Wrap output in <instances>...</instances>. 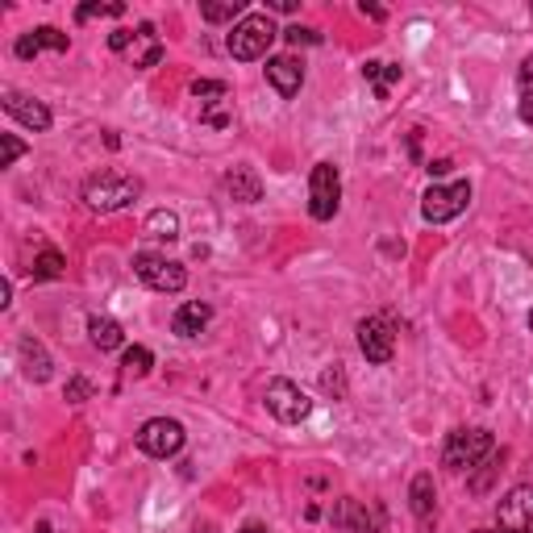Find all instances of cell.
I'll use <instances>...</instances> for the list:
<instances>
[{"label": "cell", "instance_id": "9a60e30c", "mask_svg": "<svg viewBox=\"0 0 533 533\" xmlns=\"http://www.w3.org/2000/svg\"><path fill=\"white\" fill-rule=\"evenodd\" d=\"M129 63L134 67H154L159 59H163V42H159V34H154L151 21H142V26L134 29V46H129Z\"/></svg>", "mask_w": 533, "mask_h": 533}, {"label": "cell", "instance_id": "d4e9b609", "mask_svg": "<svg viewBox=\"0 0 533 533\" xmlns=\"http://www.w3.org/2000/svg\"><path fill=\"white\" fill-rule=\"evenodd\" d=\"M192 96H196L200 105H221V100L230 96V88H225L221 80H196L192 83Z\"/></svg>", "mask_w": 533, "mask_h": 533}, {"label": "cell", "instance_id": "f1b7e54d", "mask_svg": "<svg viewBox=\"0 0 533 533\" xmlns=\"http://www.w3.org/2000/svg\"><path fill=\"white\" fill-rule=\"evenodd\" d=\"M13 51H17V59H26V63H29V59H38V55H42V42H38V34H34V29H29V34H21V38H17V46H13Z\"/></svg>", "mask_w": 533, "mask_h": 533}, {"label": "cell", "instance_id": "4fadbf2b", "mask_svg": "<svg viewBox=\"0 0 533 533\" xmlns=\"http://www.w3.org/2000/svg\"><path fill=\"white\" fill-rule=\"evenodd\" d=\"M4 113L17 117V121L26 125V129H34V134L51 129V109H46L42 100H34V96H26V92H4Z\"/></svg>", "mask_w": 533, "mask_h": 533}, {"label": "cell", "instance_id": "603a6c76", "mask_svg": "<svg viewBox=\"0 0 533 533\" xmlns=\"http://www.w3.org/2000/svg\"><path fill=\"white\" fill-rule=\"evenodd\" d=\"M121 367H125V375H134V380H142V375H151L154 355L146 350V346H129V350H125V358H121Z\"/></svg>", "mask_w": 533, "mask_h": 533}, {"label": "cell", "instance_id": "4dcf8cb0", "mask_svg": "<svg viewBox=\"0 0 533 533\" xmlns=\"http://www.w3.org/2000/svg\"><path fill=\"white\" fill-rule=\"evenodd\" d=\"M517 92H521V100H533V55L525 59L517 71Z\"/></svg>", "mask_w": 533, "mask_h": 533}, {"label": "cell", "instance_id": "ac0fdd59", "mask_svg": "<svg viewBox=\"0 0 533 533\" xmlns=\"http://www.w3.org/2000/svg\"><path fill=\"white\" fill-rule=\"evenodd\" d=\"M434 500H438V492H434V475L421 471V475L412 479V492H409V505H412V513L421 517V525H429V517H434Z\"/></svg>", "mask_w": 533, "mask_h": 533}, {"label": "cell", "instance_id": "277c9868", "mask_svg": "<svg viewBox=\"0 0 533 533\" xmlns=\"http://www.w3.org/2000/svg\"><path fill=\"white\" fill-rule=\"evenodd\" d=\"M342 205V176L333 163H317L313 176H309V213L313 221H333Z\"/></svg>", "mask_w": 533, "mask_h": 533}, {"label": "cell", "instance_id": "6da1fadb", "mask_svg": "<svg viewBox=\"0 0 533 533\" xmlns=\"http://www.w3.org/2000/svg\"><path fill=\"white\" fill-rule=\"evenodd\" d=\"M137 192H142V184L134 176H125V171H96L83 184V205L92 213H117L129 200H137Z\"/></svg>", "mask_w": 533, "mask_h": 533}, {"label": "cell", "instance_id": "d6986e66", "mask_svg": "<svg viewBox=\"0 0 533 533\" xmlns=\"http://www.w3.org/2000/svg\"><path fill=\"white\" fill-rule=\"evenodd\" d=\"M88 338H92L96 350H117L125 333H121V325H117L113 317H92V321H88Z\"/></svg>", "mask_w": 533, "mask_h": 533}, {"label": "cell", "instance_id": "44dd1931", "mask_svg": "<svg viewBox=\"0 0 533 533\" xmlns=\"http://www.w3.org/2000/svg\"><path fill=\"white\" fill-rule=\"evenodd\" d=\"M146 233L159 238V242H176L179 238V217L171 213V208H154L151 217H146Z\"/></svg>", "mask_w": 533, "mask_h": 533}, {"label": "cell", "instance_id": "d6a6232c", "mask_svg": "<svg viewBox=\"0 0 533 533\" xmlns=\"http://www.w3.org/2000/svg\"><path fill=\"white\" fill-rule=\"evenodd\" d=\"M321 388L333 392V396H342L346 392V380H342V367H338V363H333V371H321Z\"/></svg>", "mask_w": 533, "mask_h": 533}, {"label": "cell", "instance_id": "d590c367", "mask_svg": "<svg viewBox=\"0 0 533 533\" xmlns=\"http://www.w3.org/2000/svg\"><path fill=\"white\" fill-rule=\"evenodd\" d=\"M275 13H296V0H271Z\"/></svg>", "mask_w": 533, "mask_h": 533}, {"label": "cell", "instance_id": "1f68e13d", "mask_svg": "<svg viewBox=\"0 0 533 533\" xmlns=\"http://www.w3.org/2000/svg\"><path fill=\"white\" fill-rule=\"evenodd\" d=\"M63 396H67V400H71V404H83V400L92 396V383L83 380V375H75V380H71V383H67V392H63Z\"/></svg>", "mask_w": 533, "mask_h": 533}, {"label": "cell", "instance_id": "b9f144b4", "mask_svg": "<svg viewBox=\"0 0 533 533\" xmlns=\"http://www.w3.org/2000/svg\"><path fill=\"white\" fill-rule=\"evenodd\" d=\"M529 329H533V313H529Z\"/></svg>", "mask_w": 533, "mask_h": 533}, {"label": "cell", "instance_id": "30bf717a", "mask_svg": "<svg viewBox=\"0 0 533 533\" xmlns=\"http://www.w3.org/2000/svg\"><path fill=\"white\" fill-rule=\"evenodd\" d=\"M333 529L338 533H380L383 529V513L380 508H367L355 496H342L333 505Z\"/></svg>", "mask_w": 533, "mask_h": 533}, {"label": "cell", "instance_id": "e575fe53", "mask_svg": "<svg viewBox=\"0 0 533 533\" xmlns=\"http://www.w3.org/2000/svg\"><path fill=\"white\" fill-rule=\"evenodd\" d=\"M425 171H429L434 179H442V176H451V171H454V163H451V159H434V163H425Z\"/></svg>", "mask_w": 533, "mask_h": 533}, {"label": "cell", "instance_id": "7bdbcfd3", "mask_svg": "<svg viewBox=\"0 0 533 533\" xmlns=\"http://www.w3.org/2000/svg\"><path fill=\"white\" fill-rule=\"evenodd\" d=\"M500 533H508V529H500Z\"/></svg>", "mask_w": 533, "mask_h": 533}, {"label": "cell", "instance_id": "3957f363", "mask_svg": "<svg viewBox=\"0 0 533 533\" xmlns=\"http://www.w3.org/2000/svg\"><path fill=\"white\" fill-rule=\"evenodd\" d=\"M492 434L488 429H454L451 438H446V446H442V463L454 466V471H471V466H479L488 454H492Z\"/></svg>", "mask_w": 533, "mask_h": 533}, {"label": "cell", "instance_id": "484cf974", "mask_svg": "<svg viewBox=\"0 0 533 533\" xmlns=\"http://www.w3.org/2000/svg\"><path fill=\"white\" fill-rule=\"evenodd\" d=\"M125 4L117 0V4H100V0H92V4H80L75 9V21H92V17H121Z\"/></svg>", "mask_w": 533, "mask_h": 533}, {"label": "cell", "instance_id": "f546056e", "mask_svg": "<svg viewBox=\"0 0 533 533\" xmlns=\"http://www.w3.org/2000/svg\"><path fill=\"white\" fill-rule=\"evenodd\" d=\"M284 38L292 42V46H317V42H321V34H317V29H304V26H287Z\"/></svg>", "mask_w": 533, "mask_h": 533}, {"label": "cell", "instance_id": "ffe728a7", "mask_svg": "<svg viewBox=\"0 0 533 533\" xmlns=\"http://www.w3.org/2000/svg\"><path fill=\"white\" fill-rule=\"evenodd\" d=\"M363 80L375 83V96L388 100V92H392L396 80H400V67H396V63H375V59H371V63H363Z\"/></svg>", "mask_w": 533, "mask_h": 533}, {"label": "cell", "instance_id": "8d00e7d4", "mask_svg": "<svg viewBox=\"0 0 533 533\" xmlns=\"http://www.w3.org/2000/svg\"><path fill=\"white\" fill-rule=\"evenodd\" d=\"M521 121H525V125H533V100H521Z\"/></svg>", "mask_w": 533, "mask_h": 533}, {"label": "cell", "instance_id": "4316f807", "mask_svg": "<svg viewBox=\"0 0 533 533\" xmlns=\"http://www.w3.org/2000/svg\"><path fill=\"white\" fill-rule=\"evenodd\" d=\"M34 34H38L42 51H67V46H71V38L63 34V29H55V26H38Z\"/></svg>", "mask_w": 533, "mask_h": 533}, {"label": "cell", "instance_id": "5bb4252c", "mask_svg": "<svg viewBox=\"0 0 533 533\" xmlns=\"http://www.w3.org/2000/svg\"><path fill=\"white\" fill-rule=\"evenodd\" d=\"M208 321H213V304L205 301H188L179 304L176 317H171V333H179V338H196V333H205Z\"/></svg>", "mask_w": 533, "mask_h": 533}, {"label": "cell", "instance_id": "5b68a950", "mask_svg": "<svg viewBox=\"0 0 533 533\" xmlns=\"http://www.w3.org/2000/svg\"><path fill=\"white\" fill-rule=\"evenodd\" d=\"M471 205V184L466 179H454V184H434V188L421 196V217L442 225V221H454L463 208Z\"/></svg>", "mask_w": 533, "mask_h": 533}, {"label": "cell", "instance_id": "ab89813d", "mask_svg": "<svg viewBox=\"0 0 533 533\" xmlns=\"http://www.w3.org/2000/svg\"><path fill=\"white\" fill-rule=\"evenodd\" d=\"M196 533H217V529H213V525H200V529H196Z\"/></svg>", "mask_w": 533, "mask_h": 533}, {"label": "cell", "instance_id": "9c48e42d", "mask_svg": "<svg viewBox=\"0 0 533 533\" xmlns=\"http://www.w3.org/2000/svg\"><path fill=\"white\" fill-rule=\"evenodd\" d=\"M358 350H363L367 363H375V367L392 363V355H396V333H392V325H388L383 317H363V321H358Z\"/></svg>", "mask_w": 533, "mask_h": 533}, {"label": "cell", "instance_id": "83f0119b", "mask_svg": "<svg viewBox=\"0 0 533 533\" xmlns=\"http://www.w3.org/2000/svg\"><path fill=\"white\" fill-rule=\"evenodd\" d=\"M0 146H4V154H0V167H13L21 154H26V142L13 134H0Z\"/></svg>", "mask_w": 533, "mask_h": 533}, {"label": "cell", "instance_id": "836d02e7", "mask_svg": "<svg viewBox=\"0 0 533 533\" xmlns=\"http://www.w3.org/2000/svg\"><path fill=\"white\" fill-rule=\"evenodd\" d=\"M109 46L117 51V55H129V46H134V29H113Z\"/></svg>", "mask_w": 533, "mask_h": 533}, {"label": "cell", "instance_id": "7402d4cb", "mask_svg": "<svg viewBox=\"0 0 533 533\" xmlns=\"http://www.w3.org/2000/svg\"><path fill=\"white\" fill-rule=\"evenodd\" d=\"M63 267H67V259H63L55 247H46L38 259H34L29 275H34V279H59V275H63Z\"/></svg>", "mask_w": 533, "mask_h": 533}, {"label": "cell", "instance_id": "7c38bea8", "mask_svg": "<svg viewBox=\"0 0 533 533\" xmlns=\"http://www.w3.org/2000/svg\"><path fill=\"white\" fill-rule=\"evenodd\" d=\"M267 80H271V88L284 96V100H292V96L301 92V83H304V63L296 55L267 59Z\"/></svg>", "mask_w": 533, "mask_h": 533}, {"label": "cell", "instance_id": "60d3db41", "mask_svg": "<svg viewBox=\"0 0 533 533\" xmlns=\"http://www.w3.org/2000/svg\"><path fill=\"white\" fill-rule=\"evenodd\" d=\"M38 533H51V525H46V521H42V525H38Z\"/></svg>", "mask_w": 533, "mask_h": 533}, {"label": "cell", "instance_id": "52a82bcc", "mask_svg": "<svg viewBox=\"0 0 533 533\" xmlns=\"http://www.w3.org/2000/svg\"><path fill=\"white\" fill-rule=\"evenodd\" d=\"M184 442H188V434H184V425L171 421V417H151V421L137 429V451L151 454V459H171V454L184 451Z\"/></svg>", "mask_w": 533, "mask_h": 533}, {"label": "cell", "instance_id": "cb8c5ba5", "mask_svg": "<svg viewBox=\"0 0 533 533\" xmlns=\"http://www.w3.org/2000/svg\"><path fill=\"white\" fill-rule=\"evenodd\" d=\"M200 17H205V21H242V17H247V4H242V0H225V4H200Z\"/></svg>", "mask_w": 533, "mask_h": 533}, {"label": "cell", "instance_id": "2e32d148", "mask_svg": "<svg viewBox=\"0 0 533 533\" xmlns=\"http://www.w3.org/2000/svg\"><path fill=\"white\" fill-rule=\"evenodd\" d=\"M225 192H230L238 205H259L263 200V184L250 167H233L230 176H225Z\"/></svg>", "mask_w": 533, "mask_h": 533}, {"label": "cell", "instance_id": "74e56055", "mask_svg": "<svg viewBox=\"0 0 533 533\" xmlns=\"http://www.w3.org/2000/svg\"><path fill=\"white\" fill-rule=\"evenodd\" d=\"M363 13H367L371 21H383V9H375V4H367V0H363Z\"/></svg>", "mask_w": 533, "mask_h": 533}, {"label": "cell", "instance_id": "f35d334b", "mask_svg": "<svg viewBox=\"0 0 533 533\" xmlns=\"http://www.w3.org/2000/svg\"><path fill=\"white\" fill-rule=\"evenodd\" d=\"M238 533H267V529H263V525H242Z\"/></svg>", "mask_w": 533, "mask_h": 533}, {"label": "cell", "instance_id": "7a4b0ae2", "mask_svg": "<svg viewBox=\"0 0 533 533\" xmlns=\"http://www.w3.org/2000/svg\"><path fill=\"white\" fill-rule=\"evenodd\" d=\"M275 38H279V29H275L271 13H247L233 26L225 46H230V55L238 59V63H255V59L267 55V46H271Z\"/></svg>", "mask_w": 533, "mask_h": 533}, {"label": "cell", "instance_id": "e0dca14e", "mask_svg": "<svg viewBox=\"0 0 533 533\" xmlns=\"http://www.w3.org/2000/svg\"><path fill=\"white\" fill-rule=\"evenodd\" d=\"M17 355H21V367H26V375L34 383L51 380V355H46V346H42V342H34V338H21Z\"/></svg>", "mask_w": 533, "mask_h": 533}, {"label": "cell", "instance_id": "8992f818", "mask_svg": "<svg viewBox=\"0 0 533 533\" xmlns=\"http://www.w3.org/2000/svg\"><path fill=\"white\" fill-rule=\"evenodd\" d=\"M263 400H267V412L284 425H301L304 417L313 412V400L304 396V388L292 380H271L267 392H263Z\"/></svg>", "mask_w": 533, "mask_h": 533}, {"label": "cell", "instance_id": "ba28073f", "mask_svg": "<svg viewBox=\"0 0 533 533\" xmlns=\"http://www.w3.org/2000/svg\"><path fill=\"white\" fill-rule=\"evenodd\" d=\"M134 275L146 287H154V292H179V287L188 284V271L179 263H171L167 255H151V250L134 255Z\"/></svg>", "mask_w": 533, "mask_h": 533}, {"label": "cell", "instance_id": "8fae6325", "mask_svg": "<svg viewBox=\"0 0 533 533\" xmlns=\"http://www.w3.org/2000/svg\"><path fill=\"white\" fill-rule=\"evenodd\" d=\"M496 517H500V529H508V533H533V483L513 488V492L500 500Z\"/></svg>", "mask_w": 533, "mask_h": 533}]
</instances>
